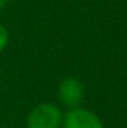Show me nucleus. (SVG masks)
<instances>
[{
	"label": "nucleus",
	"mask_w": 127,
	"mask_h": 128,
	"mask_svg": "<svg viewBox=\"0 0 127 128\" xmlns=\"http://www.w3.org/2000/svg\"><path fill=\"white\" fill-rule=\"evenodd\" d=\"M64 114L55 104L44 102L36 106L26 118V128H60Z\"/></svg>",
	"instance_id": "1"
},
{
	"label": "nucleus",
	"mask_w": 127,
	"mask_h": 128,
	"mask_svg": "<svg viewBox=\"0 0 127 128\" xmlns=\"http://www.w3.org/2000/svg\"><path fill=\"white\" fill-rule=\"evenodd\" d=\"M60 128H104L103 122L95 112L83 107L69 109V112L64 114L62 126Z\"/></svg>",
	"instance_id": "2"
},
{
	"label": "nucleus",
	"mask_w": 127,
	"mask_h": 128,
	"mask_svg": "<svg viewBox=\"0 0 127 128\" xmlns=\"http://www.w3.org/2000/svg\"><path fill=\"white\" fill-rule=\"evenodd\" d=\"M57 94L60 102L65 107L75 109V107H80V104H82L83 97H85V89L77 78H65L59 83Z\"/></svg>",
	"instance_id": "3"
},
{
	"label": "nucleus",
	"mask_w": 127,
	"mask_h": 128,
	"mask_svg": "<svg viewBox=\"0 0 127 128\" xmlns=\"http://www.w3.org/2000/svg\"><path fill=\"white\" fill-rule=\"evenodd\" d=\"M7 44H8V31L5 26L0 24V52L7 47Z\"/></svg>",
	"instance_id": "4"
},
{
	"label": "nucleus",
	"mask_w": 127,
	"mask_h": 128,
	"mask_svg": "<svg viewBox=\"0 0 127 128\" xmlns=\"http://www.w3.org/2000/svg\"><path fill=\"white\" fill-rule=\"evenodd\" d=\"M7 2H8V0H0V12H2L3 8H5V5H7Z\"/></svg>",
	"instance_id": "5"
}]
</instances>
